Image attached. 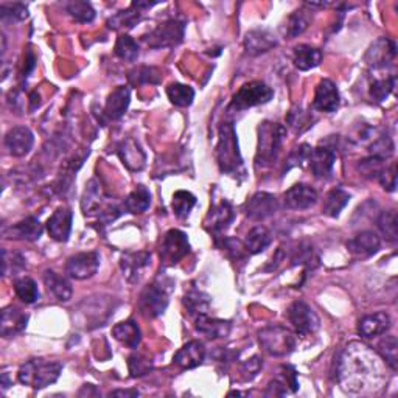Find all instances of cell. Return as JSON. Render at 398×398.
Wrapping results in <instances>:
<instances>
[{
	"mask_svg": "<svg viewBox=\"0 0 398 398\" xmlns=\"http://www.w3.org/2000/svg\"><path fill=\"white\" fill-rule=\"evenodd\" d=\"M151 264V254L148 252H127L123 254L120 260V268L123 271L124 279L129 283H137L144 277L145 271Z\"/></svg>",
	"mask_w": 398,
	"mask_h": 398,
	"instance_id": "5bb4252c",
	"label": "cell"
},
{
	"mask_svg": "<svg viewBox=\"0 0 398 398\" xmlns=\"http://www.w3.org/2000/svg\"><path fill=\"white\" fill-rule=\"evenodd\" d=\"M395 88V76H385V78H377V80H373V83L370 84V97L381 103V101H385L389 95H391L392 90Z\"/></svg>",
	"mask_w": 398,
	"mask_h": 398,
	"instance_id": "f6af8a7d",
	"label": "cell"
},
{
	"mask_svg": "<svg viewBox=\"0 0 398 398\" xmlns=\"http://www.w3.org/2000/svg\"><path fill=\"white\" fill-rule=\"evenodd\" d=\"M286 136L285 127L274 122H263L259 127V148H257V167H269L276 162Z\"/></svg>",
	"mask_w": 398,
	"mask_h": 398,
	"instance_id": "277c9868",
	"label": "cell"
},
{
	"mask_svg": "<svg viewBox=\"0 0 398 398\" xmlns=\"http://www.w3.org/2000/svg\"><path fill=\"white\" fill-rule=\"evenodd\" d=\"M288 124L295 131V132H303L307 131L310 127H313L315 119L311 117V112L303 111L300 107H293L290 114L286 117Z\"/></svg>",
	"mask_w": 398,
	"mask_h": 398,
	"instance_id": "c3c4849f",
	"label": "cell"
},
{
	"mask_svg": "<svg viewBox=\"0 0 398 398\" xmlns=\"http://www.w3.org/2000/svg\"><path fill=\"white\" fill-rule=\"evenodd\" d=\"M285 206L291 210H307L313 207L317 201L315 189L305 184H295L285 193Z\"/></svg>",
	"mask_w": 398,
	"mask_h": 398,
	"instance_id": "44dd1931",
	"label": "cell"
},
{
	"mask_svg": "<svg viewBox=\"0 0 398 398\" xmlns=\"http://www.w3.org/2000/svg\"><path fill=\"white\" fill-rule=\"evenodd\" d=\"M117 153H119V158L122 159L123 165L129 168L131 171H140L145 167L146 156L136 140L132 139L123 140Z\"/></svg>",
	"mask_w": 398,
	"mask_h": 398,
	"instance_id": "4316f807",
	"label": "cell"
},
{
	"mask_svg": "<svg viewBox=\"0 0 398 398\" xmlns=\"http://www.w3.org/2000/svg\"><path fill=\"white\" fill-rule=\"evenodd\" d=\"M111 397H139V391H136V389H127V391H123V389H117V391H112L111 394H109Z\"/></svg>",
	"mask_w": 398,
	"mask_h": 398,
	"instance_id": "6125c7cd",
	"label": "cell"
},
{
	"mask_svg": "<svg viewBox=\"0 0 398 398\" xmlns=\"http://www.w3.org/2000/svg\"><path fill=\"white\" fill-rule=\"evenodd\" d=\"M151 204V193L145 185H137L136 190H132L128 198L124 199V207L131 213H144Z\"/></svg>",
	"mask_w": 398,
	"mask_h": 398,
	"instance_id": "8d00e7d4",
	"label": "cell"
},
{
	"mask_svg": "<svg viewBox=\"0 0 398 398\" xmlns=\"http://www.w3.org/2000/svg\"><path fill=\"white\" fill-rule=\"evenodd\" d=\"M185 33V23L179 19H170L162 22L150 35L145 36V42L151 49H167L182 42Z\"/></svg>",
	"mask_w": 398,
	"mask_h": 398,
	"instance_id": "52a82bcc",
	"label": "cell"
},
{
	"mask_svg": "<svg viewBox=\"0 0 398 398\" xmlns=\"http://www.w3.org/2000/svg\"><path fill=\"white\" fill-rule=\"evenodd\" d=\"M380 246L381 240L372 230H363L347 241L349 252L353 257H358V259H368V257L377 254Z\"/></svg>",
	"mask_w": 398,
	"mask_h": 398,
	"instance_id": "2e32d148",
	"label": "cell"
},
{
	"mask_svg": "<svg viewBox=\"0 0 398 398\" xmlns=\"http://www.w3.org/2000/svg\"><path fill=\"white\" fill-rule=\"evenodd\" d=\"M232 325L229 321H221V319H210L206 315L197 317V330L207 336L209 339H220L228 338Z\"/></svg>",
	"mask_w": 398,
	"mask_h": 398,
	"instance_id": "4dcf8cb0",
	"label": "cell"
},
{
	"mask_svg": "<svg viewBox=\"0 0 398 398\" xmlns=\"http://www.w3.org/2000/svg\"><path fill=\"white\" fill-rule=\"evenodd\" d=\"M385 160L383 159H378V158H370L369 159H364L361 160L360 163V170L364 173V176H368V177H375L378 179L380 175L383 173V170H385Z\"/></svg>",
	"mask_w": 398,
	"mask_h": 398,
	"instance_id": "11a10c76",
	"label": "cell"
},
{
	"mask_svg": "<svg viewBox=\"0 0 398 398\" xmlns=\"http://www.w3.org/2000/svg\"><path fill=\"white\" fill-rule=\"evenodd\" d=\"M62 372V364L57 361H47L42 358H35L21 365L18 378L22 385L33 389H44L57 383Z\"/></svg>",
	"mask_w": 398,
	"mask_h": 398,
	"instance_id": "3957f363",
	"label": "cell"
},
{
	"mask_svg": "<svg viewBox=\"0 0 398 398\" xmlns=\"http://www.w3.org/2000/svg\"><path fill=\"white\" fill-rule=\"evenodd\" d=\"M35 64H36L35 54H33V52L28 49L27 50V57H25V69H23V76H28V74L31 72V70L35 69Z\"/></svg>",
	"mask_w": 398,
	"mask_h": 398,
	"instance_id": "94428289",
	"label": "cell"
},
{
	"mask_svg": "<svg viewBox=\"0 0 398 398\" xmlns=\"http://www.w3.org/2000/svg\"><path fill=\"white\" fill-rule=\"evenodd\" d=\"M277 45L276 36L269 33L268 30H252L249 31L245 37V49L249 54L257 57V54L267 53L274 49Z\"/></svg>",
	"mask_w": 398,
	"mask_h": 398,
	"instance_id": "83f0119b",
	"label": "cell"
},
{
	"mask_svg": "<svg viewBox=\"0 0 398 398\" xmlns=\"http://www.w3.org/2000/svg\"><path fill=\"white\" fill-rule=\"evenodd\" d=\"M271 232L264 228V226H255V228L247 233L245 240V249L247 254H260L271 245Z\"/></svg>",
	"mask_w": 398,
	"mask_h": 398,
	"instance_id": "e575fe53",
	"label": "cell"
},
{
	"mask_svg": "<svg viewBox=\"0 0 398 398\" xmlns=\"http://www.w3.org/2000/svg\"><path fill=\"white\" fill-rule=\"evenodd\" d=\"M5 148L14 158H23L30 153L35 144V136L27 127H14L6 132Z\"/></svg>",
	"mask_w": 398,
	"mask_h": 398,
	"instance_id": "9a60e30c",
	"label": "cell"
},
{
	"mask_svg": "<svg viewBox=\"0 0 398 398\" xmlns=\"http://www.w3.org/2000/svg\"><path fill=\"white\" fill-rule=\"evenodd\" d=\"M350 201V194L342 190V189H333L329 193H327V197L324 199V206H322V212L327 216H332V218H336L339 216V213L342 210L346 209V206L349 204Z\"/></svg>",
	"mask_w": 398,
	"mask_h": 398,
	"instance_id": "d590c367",
	"label": "cell"
},
{
	"mask_svg": "<svg viewBox=\"0 0 398 398\" xmlns=\"http://www.w3.org/2000/svg\"><path fill=\"white\" fill-rule=\"evenodd\" d=\"M0 18L4 22H22L28 18V8L23 4H2Z\"/></svg>",
	"mask_w": 398,
	"mask_h": 398,
	"instance_id": "816d5d0a",
	"label": "cell"
},
{
	"mask_svg": "<svg viewBox=\"0 0 398 398\" xmlns=\"http://www.w3.org/2000/svg\"><path fill=\"white\" fill-rule=\"evenodd\" d=\"M131 101V90L124 86L115 88L106 100L105 106V115L107 120H119L127 112Z\"/></svg>",
	"mask_w": 398,
	"mask_h": 398,
	"instance_id": "d4e9b609",
	"label": "cell"
},
{
	"mask_svg": "<svg viewBox=\"0 0 398 398\" xmlns=\"http://www.w3.org/2000/svg\"><path fill=\"white\" fill-rule=\"evenodd\" d=\"M78 395H80V397H83V395H100V392L97 391L95 386H93V385H84Z\"/></svg>",
	"mask_w": 398,
	"mask_h": 398,
	"instance_id": "be15d7a7",
	"label": "cell"
},
{
	"mask_svg": "<svg viewBox=\"0 0 398 398\" xmlns=\"http://www.w3.org/2000/svg\"><path fill=\"white\" fill-rule=\"evenodd\" d=\"M235 213H233V209L228 201H223L220 204H215L213 207H210V212L207 215L206 226L209 230H212L215 233L223 232L229 228V224L233 221Z\"/></svg>",
	"mask_w": 398,
	"mask_h": 398,
	"instance_id": "f546056e",
	"label": "cell"
},
{
	"mask_svg": "<svg viewBox=\"0 0 398 398\" xmlns=\"http://www.w3.org/2000/svg\"><path fill=\"white\" fill-rule=\"evenodd\" d=\"M378 229L383 233V237L391 241V243H397L398 240V220L397 213L394 210H389V212H381L378 218Z\"/></svg>",
	"mask_w": 398,
	"mask_h": 398,
	"instance_id": "7bdbcfd3",
	"label": "cell"
},
{
	"mask_svg": "<svg viewBox=\"0 0 398 398\" xmlns=\"http://www.w3.org/2000/svg\"><path fill=\"white\" fill-rule=\"evenodd\" d=\"M288 321L293 324L294 330L299 336L313 334L319 329V325H321V321H319V316L315 313V310L302 300L294 302L288 308Z\"/></svg>",
	"mask_w": 398,
	"mask_h": 398,
	"instance_id": "ba28073f",
	"label": "cell"
},
{
	"mask_svg": "<svg viewBox=\"0 0 398 398\" xmlns=\"http://www.w3.org/2000/svg\"><path fill=\"white\" fill-rule=\"evenodd\" d=\"M206 358V349L204 344L199 341H190L187 342V344L179 349L175 358H173V363L177 365V368H181L184 370H190V369H197L198 365L202 364Z\"/></svg>",
	"mask_w": 398,
	"mask_h": 398,
	"instance_id": "d6986e66",
	"label": "cell"
},
{
	"mask_svg": "<svg viewBox=\"0 0 398 398\" xmlns=\"http://www.w3.org/2000/svg\"><path fill=\"white\" fill-rule=\"evenodd\" d=\"M167 95L170 98L171 103L179 107H187L193 103L194 98V90L190 86H185L181 83L170 84L167 89Z\"/></svg>",
	"mask_w": 398,
	"mask_h": 398,
	"instance_id": "f35d334b",
	"label": "cell"
},
{
	"mask_svg": "<svg viewBox=\"0 0 398 398\" xmlns=\"http://www.w3.org/2000/svg\"><path fill=\"white\" fill-rule=\"evenodd\" d=\"M279 210V202L274 194L259 192L247 201L246 215L252 221H263L272 216Z\"/></svg>",
	"mask_w": 398,
	"mask_h": 398,
	"instance_id": "4fadbf2b",
	"label": "cell"
},
{
	"mask_svg": "<svg viewBox=\"0 0 398 398\" xmlns=\"http://www.w3.org/2000/svg\"><path fill=\"white\" fill-rule=\"evenodd\" d=\"M311 150H313V148H311V146L307 145V144H302L300 146L294 148V150L291 151V154L288 156V159H286L285 171L291 170V168H294V167H302L303 162H308Z\"/></svg>",
	"mask_w": 398,
	"mask_h": 398,
	"instance_id": "db71d44e",
	"label": "cell"
},
{
	"mask_svg": "<svg viewBox=\"0 0 398 398\" xmlns=\"http://www.w3.org/2000/svg\"><path fill=\"white\" fill-rule=\"evenodd\" d=\"M216 162L221 173L230 176H245V163L241 158L238 139L232 123H223L220 128V137L216 145Z\"/></svg>",
	"mask_w": 398,
	"mask_h": 398,
	"instance_id": "7a4b0ae2",
	"label": "cell"
},
{
	"mask_svg": "<svg viewBox=\"0 0 398 398\" xmlns=\"http://www.w3.org/2000/svg\"><path fill=\"white\" fill-rule=\"evenodd\" d=\"M190 252L189 238L182 230L171 229L162 238L160 259L165 264H176Z\"/></svg>",
	"mask_w": 398,
	"mask_h": 398,
	"instance_id": "9c48e42d",
	"label": "cell"
},
{
	"mask_svg": "<svg viewBox=\"0 0 398 398\" xmlns=\"http://www.w3.org/2000/svg\"><path fill=\"white\" fill-rule=\"evenodd\" d=\"M14 291L18 298L25 303H35L39 300V290L33 279L21 277L14 282Z\"/></svg>",
	"mask_w": 398,
	"mask_h": 398,
	"instance_id": "60d3db41",
	"label": "cell"
},
{
	"mask_svg": "<svg viewBox=\"0 0 398 398\" xmlns=\"http://www.w3.org/2000/svg\"><path fill=\"white\" fill-rule=\"evenodd\" d=\"M44 283L47 286V290H49L54 298L61 302H67L72 299V285H70L69 280L66 277L59 276L58 272L54 271H45L44 272Z\"/></svg>",
	"mask_w": 398,
	"mask_h": 398,
	"instance_id": "836d02e7",
	"label": "cell"
},
{
	"mask_svg": "<svg viewBox=\"0 0 398 398\" xmlns=\"http://www.w3.org/2000/svg\"><path fill=\"white\" fill-rule=\"evenodd\" d=\"M321 61H322V52L319 49H315V47L302 44L294 49L293 62L295 67L302 70V72H307V70L317 67L321 64Z\"/></svg>",
	"mask_w": 398,
	"mask_h": 398,
	"instance_id": "1f68e13d",
	"label": "cell"
},
{
	"mask_svg": "<svg viewBox=\"0 0 398 398\" xmlns=\"http://www.w3.org/2000/svg\"><path fill=\"white\" fill-rule=\"evenodd\" d=\"M395 57H397L395 42L391 41L389 37H380L370 45V49L368 50V53H365L364 61L370 69L380 70L391 66Z\"/></svg>",
	"mask_w": 398,
	"mask_h": 398,
	"instance_id": "8fae6325",
	"label": "cell"
},
{
	"mask_svg": "<svg viewBox=\"0 0 398 398\" xmlns=\"http://www.w3.org/2000/svg\"><path fill=\"white\" fill-rule=\"evenodd\" d=\"M154 5H156L154 2H151V4H148V2H132L128 10L117 13L115 16H112L111 19H109L107 21V27L111 28V30H115V31L132 28L134 25H137V23L140 22V19H142L144 10H146V8H151Z\"/></svg>",
	"mask_w": 398,
	"mask_h": 398,
	"instance_id": "ac0fdd59",
	"label": "cell"
},
{
	"mask_svg": "<svg viewBox=\"0 0 398 398\" xmlns=\"http://www.w3.org/2000/svg\"><path fill=\"white\" fill-rule=\"evenodd\" d=\"M184 305H185L187 311H189L192 316L206 315L209 307H210V298H209L206 293L198 291V290H193V291L185 294Z\"/></svg>",
	"mask_w": 398,
	"mask_h": 398,
	"instance_id": "74e56055",
	"label": "cell"
},
{
	"mask_svg": "<svg viewBox=\"0 0 398 398\" xmlns=\"http://www.w3.org/2000/svg\"><path fill=\"white\" fill-rule=\"evenodd\" d=\"M310 23V16L307 14V11L303 10H298L294 11L290 19H288V25H286V35L290 37H295L302 35L303 31L308 28Z\"/></svg>",
	"mask_w": 398,
	"mask_h": 398,
	"instance_id": "f5cc1de1",
	"label": "cell"
},
{
	"mask_svg": "<svg viewBox=\"0 0 398 398\" xmlns=\"http://www.w3.org/2000/svg\"><path fill=\"white\" fill-rule=\"evenodd\" d=\"M334 162H336V153L329 146L313 148L308 159L311 171L319 179L329 177L332 175Z\"/></svg>",
	"mask_w": 398,
	"mask_h": 398,
	"instance_id": "ffe728a7",
	"label": "cell"
},
{
	"mask_svg": "<svg viewBox=\"0 0 398 398\" xmlns=\"http://www.w3.org/2000/svg\"><path fill=\"white\" fill-rule=\"evenodd\" d=\"M369 151L372 158H378V159H389L395 151V145L392 142V139L389 136H380L378 139L373 140L369 146Z\"/></svg>",
	"mask_w": 398,
	"mask_h": 398,
	"instance_id": "681fc988",
	"label": "cell"
},
{
	"mask_svg": "<svg viewBox=\"0 0 398 398\" xmlns=\"http://www.w3.org/2000/svg\"><path fill=\"white\" fill-rule=\"evenodd\" d=\"M44 232V228L41 221L35 216H28L25 220L19 221L18 224L11 226V228L4 229V235L6 238H14V240H25V241H36L41 238Z\"/></svg>",
	"mask_w": 398,
	"mask_h": 398,
	"instance_id": "603a6c76",
	"label": "cell"
},
{
	"mask_svg": "<svg viewBox=\"0 0 398 398\" xmlns=\"http://www.w3.org/2000/svg\"><path fill=\"white\" fill-rule=\"evenodd\" d=\"M272 97H274V90H272L268 84L262 81L246 83L241 86L238 92L233 95L230 109H233V111H245L247 107L268 103Z\"/></svg>",
	"mask_w": 398,
	"mask_h": 398,
	"instance_id": "8992f818",
	"label": "cell"
},
{
	"mask_svg": "<svg viewBox=\"0 0 398 398\" xmlns=\"http://www.w3.org/2000/svg\"><path fill=\"white\" fill-rule=\"evenodd\" d=\"M128 368L131 377H144L153 370V361L144 353H132L128 358Z\"/></svg>",
	"mask_w": 398,
	"mask_h": 398,
	"instance_id": "f907efd6",
	"label": "cell"
},
{
	"mask_svg": "<svg viewBox=\"0 0 398 398\" xmlns=\"http://www.w3.org/2000/svg\"><path fill=\"white\" fill-rule=\"evenodd\" d=\"M262 365H263V363H262L260 358L259 356H254V358H251V360H247V363L243 365V372L247 373L249 378H252V377L257 375V373L260 372Z\"/></svg>",
	"mask_w": 398,
	"mask_h": 398,
	"instance_id": "680465c9",
	"label": "cell"
},
{
	"mask_svg": "<svg viewBox=\"0 0 398 398\" xmlns=\"http://www.w3.org/2000/svg\"><path fill=\"white\" fill-rule=\"evenodd\" d=\"M115 54L123 61L134 62L139 57V45L137 42L128 35H122L115 42Z\"/></svg>",
	"mask_w": 398,
	"mask_h": 398,
	"instance_id": "ee69618b",
	"label": "cell"
},
{
	"mask_svg": "<svg viewBox=\"0 0 398 398\" xmlns=\"http://www.w3.org/2000/svg\"><path fill=\"white\" fill-rule=\"evenodd\" d=\"M66 11L80 23H90L95 19V10L89 2H69L66 4Z\"/></svg>",
	"mask_w": 398,
	"mask_h": 398,
	"instance_id": "bcb514c9",
	"label": "cell"
},
{
	"mask_svg": "<svg viewBox=\"0 0 398 398\" xmlns=\"http://www.w3.org/2000/svg\"><path fill=\"white\" fill-rule=\"evenodd\" d=\"M336 377L350 394H375L387 381L383 358L361 342H350L338 360Z\"/></svg>",
	"mask_w": 398,
	"mask_h": 398,
	"instance_id": "6da1fadb",
	"label": "cell"
},
{
	"mask_svg": "<svg viewBox=\"0 0 398 398\" xmlns=\"http://www.w3.org/2000/svg\"><path fill=\"white\" fill-rule=\"evenodd\" d=\"M378 353L383 358V361L391 368L397 370L398 365V342L395 336H385L378 342Z\"/></svg>",
	"mask_w": 398,
	"mask_h": 398,
	"instance_id": "b9f144b4",
	"label": "cell"
},
{
	"mask_svg": "<svg viewBox=\"0 0 398 398\" xmlns=\"http://www.w3.org/2000/svg\"><path fill=\"white\" fill-rule=\"evenodd\" d=\"M100 255L97 252H81L70 257L66 264V274L75 280H84L97 274Z\"/></svg>",
	"mask_w": 398,
	"mask_h": 398,
	"instance_id": "7c38bea8",
	"label": "cell"
},
{
	"mask_svg": "<svg viewBox=\"0 0 398 398\" xmlns=\"http://www.w3.org/2000/svg\"><path fill=\"white\" fill-rule=\"evenodd\" d=\"M389 327H391V317L387 313L380 311V313L364 316L360 321V325H358V332H360L363 338L372 339L380 336V334H385L389 330Z\"/></svg>",
	"mask_w": 398,
	"mask_h": 398,
	"instance_id": "f1b7e54d",
	"label": "cell"
},
{
	"mask_svg": "<svg viewBox=\"0 0 398 398\" xmlns=\"http://www.w3.org/2000/svg\"><path fill=\"white\" fill-rule=\"evenodd\" d=\"M129 81L132 86L158 84L160 83V72L156 67H137L129 72Z\"/></svg>",
	"mask_w": 398,
	"mask_h": 398,
	"instance_id": "7dc6e473",
	"label": "cell"
},
{
	"mask_svg": "<svg viewBox=\"0 0 398 398\" xmlns=\"http://www.w3.org/2000/svg\"><path fill=\"white\" fill-rule=\"evenodd\" d=\"M72 221H74V213L69 207H59L53 212V215L47 221V230H49L50 237L57 241H64L69 240L70 230H72Z\"/></svg>",
	"mask_w": 398,
	"mask_h": 398,
	"instance_id": "e0dca14e",
	"label": "cell"
},
{
	"mask_svg": "<svg viewBox=\"0 0 398 398\" xmlns=\"http://www.w3.org/2000/svg\"><path fill=\"white\" fill-rule=\"evenodd\" d=\"M313 106L321 112H334L339 107V92L332 80H322L317 84Z\"/></svg>",
	"mask_w": 398,
	"mask_h": 398,
	"instance_id": "7402d4cb",
	"label": "cell"
},
{
	"mask_svg": "<svg viewBox=\"0 0 398 398\" xmlns=\"http://www.w3.org/2000/svg\"><path fill=\"white\" fill-rule=\"evenodd\" d=\"M168 307V295L159 285H150L140 293L139 308L145 317H158Z\"/></svg>",
	"mask_w": 398,
	"mask_h": 398,
	"instance_id": "30bf717a",
	"label": "cell"
},
{
	"mask_svg": "<svg viewBox=\"0 0 398 398\" xmlns=\"http://www.w3.org/2000/svg\"><path fill=\"white\" fill-rule=\"evenodd\" d=\"M260 346L272 356L290 355L298 344L295 334L282 325H269L259 333Z\"/></svg>",
	"mask_w": 398,
	"mask_h": 398,
	"instance_id": "5b68a950",
	"label": "cell"
},
{
	"mask_svg": "<svg viewBox=\"0 0 398 398\" xmlns=\"http://www.w3.org/2000/svg\"><path fill=\"white\" fill-rule=\"evenodd\" d=\"M282 383L285 385L286 389H290L291 392H295L299 389V383H298V372L294 370V368L291 365H283L282 368Z\"/></svg>",
	"mask_w": 398,
	"mask_h": 398,
	"instance_id": "6f0895ef",
	"label": "cell"
},
{
	"mask_svg": "<svg viewBox=\"0 0 398 398\" xmlns=\"http://www.w3.org/2000/svg\"><path fill=\"white\" fill-rule=\"evenodd\" d=\"M28 322V315L21 308L6 307L2 311V322H0V333L4 338H11L25 330Z\"/></svg>",
	"mask_w": 398,
	"mask_h": 398,
	"instance_id": "484cf974",
	"label": "cell"
},
{
	"mask_svg": "<svg viewBox=\"0 0 398 398\" xmlns=\"http://www.w3.org/2000/svg\"><path fill=\"white\" fill-rule=\"evenodd\" d=\"M112 336L128 349H137L142 341V333H140L139 325L134 321H124L117 324L112 329Z\"/></svg>",
	"mask_w": 398,
	"mask_h": 398,
	"instance_id": "d6a6232c",
	"label": "cell"
},
{
	"mask_svg": "<svg viewBox=\"0 0 398 398\" xmlns=\"http://www.w3.org/2000/svg\"><path fill=\"white\" fill-rule=\"evenodd\" d=\"M286 391H288V389L285 387V385L282 383V381L274 380V381H271V383L268 385L267 395H285Z\"/></svg>",
	"mask_w": 398,
	"mask_h": 398,
	"instance_id": "91938a15",
	"label": "cell"
},
{
	"mask_svg": "<svg viewBox=\"0 0 398 398\" xmlns=\"http://www.w3.org/2000/svg\"><path fill=\"white\" fill-rule=\"evenodd\" d=\"M197 206V197L193 193L185 190H177L173 194V202L171 207L175 210V215L177 218H187L192 212V209Z\"/></svg>",
	"mask_w": 398,
	"mask_h": 398,
	"instance_id": "ab89813d",
	"label": "cell"
},
{
	"mask_svg": "<svg viewBox=\"0 0 398 398\" xmlns=\"http://www.w3.org/2000/svg\"><path fill=\"white\" fill-rule=\"evenodd\" d=\"M107 206H105V194L101 192L98 182L95 179H92V181H89L88 185H86V190L81 198L83 213L86 216H92V215L100 216L107 209Z\"/></svg>",
	"mask_w": 398,
	"mask_h": 398,
	"instance_id": "cb8c5ba5",
	"label": "cell"
},
{
	"mask_svg": "<svg viewBox=\"0 0 398 398\" xmlns=\"http://www.w3.org/2000/svg\"><path fill=\"white\" fill-rule=\"evenodd\" d=\"M2 386H4V389H6V387H10L11 386V383H10V380H8V373H2Z\"/></svg>",
	"mask_w": 398,
	"mask_h": 398,
	"instance_id": "e7e4bbea",
	"label": "cell"
},
{
	"mask_svg": "<svg viewBox=\"0 0 398 398\" xmlns=\"http://www.w3.org/2000/svg\"><path fill=\"white\" fill-rule=\"evenodd\" d=\"M378 181L381 182V185L385 187V190L387 192H394L397 187V167L395 163H392L391 167H386L383 170V173L380 175Z\"/></svg>",
	"mask_w": 398,
	"mask_h": 398,
	"instance_id": "9f6ffc18",
	"label": "cell"
}]
</instances>
